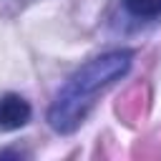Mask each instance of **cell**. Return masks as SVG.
I'll return each instance as SVG.
<instances>
[{
  "label": "cell",
  "instance_id": "6da1fadb",
  "mask_svg": "<svg viewBox=\"0 0 161 161\" xmlns=\"http://www.w3.org/2000/svg\"><path fill=\"white\" fill-rule=\"evenodd\" d=\"M133 63V50H111L98 58H91L83 63L68 80L65 86L55 93L50 108H48V123L55 133H73L88 116L93 98L121 80Z\"/></svg>",
  "mask_w": 161,
  "mask_h": 161
},
{
  "label": "cell",
  "instance_id": "7a4b0ae2",
  "mask_svg": "<svg viewBox=\"0 0 161 161\" xmlns=\"http://www.w3.org/2000/svg\"><path fill=\"white\" fill-rule=\"evenodd\" d=\"M33 116L30 103L18 93H3L0 96V133H10L23 128Z\"/></svg>",
  "mask_w": 161,
  "mask_h": 161
},
{
  "label": "cell",
  "instance_id": "3957f363",
  "mask_svg": "<svg viewBox=\"0 0 161 161\" xmlns=\"http://www.w3.org/2000/svg\"><path fill=\"white\" fill-rule=\"evenodd\" d=\"M123 8L133 18H158L161 15V0H123Z\"/></svg>",
  "mask_w": 161,
  "mask_h": 161
}]
</instances>
